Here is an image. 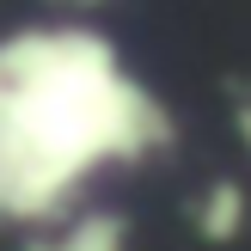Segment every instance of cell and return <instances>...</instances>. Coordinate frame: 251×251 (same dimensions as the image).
Wrapping results in <instances>:
<instances>
[{
	"label": "cell",
	"mask_w": 251,
	"mask_h": 251,
	"mask_svg": "<svg viewBox=\"0 0 251 251\" xmlns=\"http://www.w3.org/2000/svg\"><path fill=\"white\" fill-rule=\"evenodd\" d=\"M178 141L141 80L92 25H19L0 37V221L55 227L98 166H141ZM68 227V221H61Z\"/></svg>",
	"instance_id": "6da1fadb"
},
{
	"label": "cell",
	"mask_w": 251,
	"mask_h": 251,
	"mask_svg": "<svg viewBox=\"0 0 251 251\" xmlns=\"http://www.w3.org/2000/svg\"><path fill=\"white\" fill-rule=\"evenodd\" d=\"M25 251H129V215L92 208V215L43 233V239H25Z\"/></svg>",
	"instance_id": "7a4b0ae2"
},
{
	"label": "cell",
	"mask_w": 251,
	"mask_h": 251,
	"mask_svg": "<svg viewBox=\"0 0 251 251\" xmlns=\"http://www.w3.org/2000/svg\"><path fill=\"white\" fill-rule=\"evenodd\" d=\"M245 215H251V202H245V184H233V178H215L202 190V202H196V233H202L208 245H233L245 233Z\"/></svg>",
	"instance_id": "3957f363"
},
{
	"label": "cell",
	"mask_w": 251,
	"mask_h": 251,
	"mask_svg": "<svg viewBox=\"0 0 251 251\" xmlns=\"http://www.w3.org/2000/svg\"><path fill=\"white\" fill-rule=\"evenodd\" d=\"M239 135H245V147H251V104H239Z\"/></svg>",
	"instance_id": "277c9868"
}]
</instances>
